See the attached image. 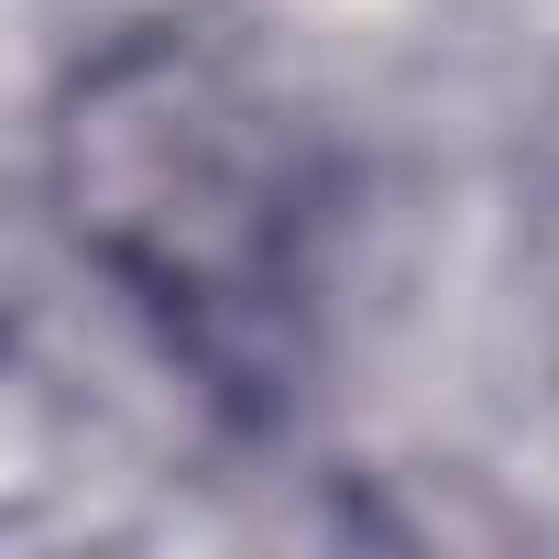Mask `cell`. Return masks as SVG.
Wrapping results in <instances>:
<instances>
[{"instance_id":"obj_1","label":"cell","mask_w":559,"mask_h":559,"mask_svg":"<svg viewBox=\"0 0 559 559\" xmlns=\"http://www.w3.org/2000/svg\"><path fill=\"white\" fill-rule=\"evenodd\" d=\"M34 176L88 286L176 341L198 384L252 395V341L308 308L297 286L330 209L297 88L219 12H143L67 56Z\"/></svg>"}]
</instances>
